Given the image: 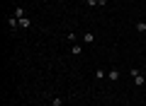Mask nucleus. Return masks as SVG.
I'll list each match as a JSON object with an SVG mask.
<instances>
[{"label":"nucleus","instance_id":"nucleus-1","mask_svg":"<svg viewBox=\"0 0 146 106\" xmlns=\"http://www.w3.org/2000/svg\"><path fill=\"white\" fill-rule=\"evenodd\" d=\"M129 75H131V80H134V85H136V87H141V85H146V77L141 75V72L136 70V68H131V70H129Z\"/></svg>","mask_w":146,"mask_h":106},{"label":"nucleus","instance_id":"nucleus-2","mask_svg":"<svg viewBox=\"0 0 146 106\" xmlns=\"http://www.w3.org/2000/svg\"><path fill=\"white\" fill-rule=\"evenodd\" d=\"M71 53L73 56H80V53H83V46L80 44H71Z\"/></svg>","mask_w":146,"mask_h":106},{"label":"nucleus","instance_id":"nucleus-3","mask_svg":"<svg viewBox=\"0 0 146 106\" xmlns=\"http://www.w3.org/2000/svg\"><path fill=\"white\" fill-rule=\"evenodd\" d=\"M107 77H110V82H117V80H119V70H110Z\"/></svg>","mask_w":146,"mask_h":106},{"label":"nucleus","instance_id":"nucleus-4","mask_svg":"<svg viewBox=\"0 0 146 106\" xmlns=\"http://www.w3.org/2000/svg\"><path fill=\"white\" fill-rule=\"evenodd\" d=\"M20 27H22V29H29V27H32V20H29V17H22V20H20Z\"/></svg>","mask_w":146,"mask_h":106},{"label":"nucleus","instance_id":"nucleus-5","mask_svg":"<svg viewBox=\"0 0 146 106\" xmlns=\"http://www.w3.org/2000/svg\"><path fill=\"white\" fill-rule=\"evenodd\" d=\"M12 17H17V20H22V17H27V15H25V10H22V7L17 5V7H15V12H12Z\"/></svg>","mask_w":146,"mask_h":106},{"label":"nucleus","instance_id":"nucleus-6","mask_svg":"<svg viewBox=\"0 0 146 106\" xmlns=\"http://www.w3.org/2000/svg\"><path fill=\"white\" fill-rule=\"evenodd\" d=\"M7 24H10V29H17V27H20V20H17V17H10Z\"/></svg>","mask_w":146,"mask_h":106},{"label":"nucleus","instance_id":"nucleus-7","mask_svg":"<svg viewBox=\"0 0 146 106\" xmlns=\"http://www.w3.org/2000/svg\"><path fill=\"white\" fill-rule=\"evenodd\" d=\"M83 44H95V34H83Z\"/></svg>","mask_w":146,"mask_h":106},{"label":"nucleus","instance_id":"nucleus-8","mask_svg":"<svg viewBox=\"0 0 146 106\" xmlns=\"http://www.w3.org/2000/svg\"><path fill=\"white\" fill-rule=\"evenodd\" d=\"M66 39L71 41V44H78V34H66Z\"/></svg>","mask_w":146,"mask_h":106},{"label":"nucleus","instance_id":"nucleus-9","mask_svg":"<svg viewBox=\"0 0 146 106\" xmlns=\"http://www.w3.org/2000/svg\"><path fill=\"white\" fill-rule=\"evenodd\" d=\"M136 31H141V34H146V24H144V22H136Z\"/></svg>","mask_w":146,"mask_h":106},{"label":"nucleus","instance_id":"nucleus-10","mask_svg":"<svg viewBox=\"0 0 146 106\" xmlns=\"http://www.w3.org/2000/svg\"><path fill=\"white\" fill-rule=\"evenodd\" d=\"M51 104H54V106H63V96H54Z\"/></svg>","mask_w":146,"mask_h":106},{"label":"nucleus","instance_id":"nucleus-11","mask_svg":"<svg viewBox=\"0 0 146 106\" xmlns=\"http://www.w3.org/2000/svg\"><path fill=\"white\" fill-rule=\"evenodd\" d=\"M88 5H90V7H95V5H100V0H88Z\"/></svg>","mask_w":146,"mask_h":106},{"label":"nucleus","instance_id":"nucleus-12","mask_svg":"<svg viewBox=\"0 0 146 106\" xmlns=\"http://www.w3.org/2000/svg\"><path fill=\"white\" fill-rule=\"evenodd\" d=\"M105 5H107V0H100V7H105Z\"/></svg>","mask_w":146,"mask_h":106},{"label":"nucleus","instance_id":"nucleus-13","mask_svg":"<svg viewBox=\"0 0 146 106\" xmlns=\"http://www.w3.org/2000/svg\"><path fill=\"white\" fill-rule=\"evenodd\" d=\"M51 106H54V104H51Z\"/></svg>","mask_w":146,"mask_h":106}]
</instances>
